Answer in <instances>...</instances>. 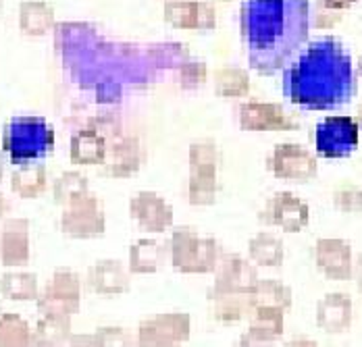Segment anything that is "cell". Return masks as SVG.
Instances as JSON below:
<instances>
[{
	"instance_id": "cell-1",
	"label": "cell",
	"mask_w": 362,
	"mask_h": 347,
	"mask_svg": "<svg viewBox=\"0 0 362 347\" xmlns=\"http://www.w3.org/2000/svg\"><path fill=\"white\" fill-rule=\"evenodd\" d=\"M310 32V0H244L240 35L258 75L286 69Z\"/></svg>"
},
{
	"instance_id": "cell-2",
	"label": "cell",
	"mask_w": 362,
	"mask_h": 347,
	"mask_svg": "<svg viewBox=\"0 0 362 347\" xmlns=\"http://www.w3.org/2000/svg\"><path fill=\"white\" fill-rule=\"evenodd\" d=\"M356 81L358 73L348 48L335 37H319L286 65L281 90L291 105L329 110L354 98Z\"/></svg>"
},
{
	"instance_id": "cell-3",
	"label": "cell",
	"mask_w": 362,
	"mask_h": 347,
	"mask_svg": "<svg viewBox=\"0 0 362 347\" xmlns=\"http://www.w3.org/2000/svg\"><path fill=\"white\" fill-rule=\"evenodd\" d=\"M54 148V129L42 117H19L4 125L2 150L15 165L34 163Z\"/></svg>"
},
{
	"instance_id": "cell-4",
	"label": "cell",
	"mask_w": 362,
	"mask_h": 347,
	"mask_svg": "<svg viewBox=\"0 0 362 347\" xmlns=\"http://www.w3.org/2000/svg\"><path fill=\"white\" fill-rule=\"evenodd\" d=\"M223 247L215 237L200 235L194 227H175L169 242V258L175 273L209 275L215 273Z\"/></svg>"
},
{
	"instance_id": "cell-5",
	"label": "cell",
	"mask_w": 362,
	"mask_h": 347,
	"mask_svg": "<svg viewBox=\"0 0 362 347\" xmlns=\"http://www.w3.org/2000/svg\"><path fill=\"white\" fill-rule=\"evenodd\" d=\"M189 179H187V200L192 206H211L218 196V169L221 150L215 141L202 139L189 146L187 154Z\"/></svg>"
},
{
	"instance_id": "cell-6",
	"label": "cell",
	"mask_w": 362,
	"mask_h": 347,
	"mask_svg": "<svg viewBox=\"0 0 362 347\" xmlns=\"http://www.w3.org/2000/svg\"><path fill=\"white\" fill-rule=\"evenodd\" d=\"M61 231L69 240H96L107 231V214L103 200L88 192L77 196L61 214Z\"/></svg>"
},
{
	"instance_id": "cell-7",
	"label": "cell",
	"mask_w": 362,
	"mask_h": 347,
	"mask_svg": "<svg viewBox=\"0 0 362 347\" xmlns=\"http://www.w3.org/2000/svg\"><path fill=\"white\" fill-rule=\"evenodd\" d=\"M315 150L323 158H346L358 148L361 127L352 117H327L315 127Z\"/></svg>"
},
{
	"instance_id": "cell-8",
	"label": "cell",
	"mask_w": 362,
	"mask_h": 347,
	"mask_svg": "<svg viewBox=\"0 0 362 347\" xmlns=\"http://www.w3.org/2000/svg\"><path fill=\"white\" fill-rule=\"evenodd\" d=\"M36 304L40 314H77L81 310V277L69 269L57 271L50 283L40 291Z\"/></svg>"
},
{
	"instance_id": "cell-9",
	"label": "cell",
	"mask_w": 362,
	"mask_h": 347,
	"mask_svg": "<svg viewBox=\"0 0 362 347\" xmlns=\"http://www.w3.org/2000/svg\"><path fill=\"white\" fill-rule=\"evenodd\" d=\"M192 335V318L185 312L154 314L140 320L136 343L144 347L180 346Z\"/></svg>"
},
{
	"instance_id": "cell-10",
	"label": "cell",
	"mask_w": 362,
	"mask_h": 347,
	"mask_svg": "<svg viewBox=\"0 0 362 347\" xmlns=\"http://www.w3.org/2000/svg\"><path fill=\"white\" fill-rule=\"evenodd\" d=\"M267 169L277 179L308 181L319 173V163H317L315 154L310 150H306L302 143L284 141L271 150V154L267 158Z\"/></svg>"
},
{
	"instance_id": "cell-11",
	"label": "cell",
	"mask_w": 362,
	"mask_h": 347,
	"mask_svg": "<svg viewBox=\"0 0 362 347\" xmlns=\"http://www.w3.org/2000/svg\"><path fill=\"white\" fill-rule=\"evenodd\" d=\"M258 220L262 225L279 227L286 233H298L310 220V206L291 192H277L258 212Z\"/></svg>"
},
{
	"instance_id": "cell-12",
	"label": "cell",
	"mask_w": 362,
	"mask_h": 347,
	"mask_svg": "<svg viewBox=\"0 0 362 347\" xmlns=\"http://www.w3.org/2000/svg\"><path fill=\"white\" fill-rule=\"evenodd\" d=\"M238 123L244 131H293L300 123L284 105L248 100L238 108Z\"/></svg>"
},
{
	"instance_id": "cell-13",
	"label": "cell",
	"mask_w": 362,
	"mask_h": 347,
	"mask_svg": "<svg viewBox=\"0 0 362 347\" xmlns=\"http://www.w3.org/2000/svg\"><path fill=\"white\" fill-rule=\"evenodd\" d=\"M32 258V223L23 216L0 225V264L6 269L28 266Z\"/></svg>"
},
{
	"instance_id": "cell-14",
	"label": "cell",
	"mask_w": 362,
	"mask_h": 347,
	"mask_svg": "<svg viewBox=\"0 0 362 347\" xmlns=\"http://www.w3.org/2000/svg\"><path fill=\"white\" fill-rule=\"evenodd\" d=\"M163 19L175 30L209 32L217 28V11L206 0H167Z\"/></svg>"
},
{
	"instance_id": "cell-15",
	"label": "cell",
	"mask_w": 362,
	"mask_h": 347,
	"mask_svg": "<svg viewBox=\"0 0 362 347\" xmlns=\"http://www.w3.org/2000/svg\"><path fill=\"white\" fill-rule=\"evenodd\" d=\"M129 216L146 233H165L173 227V206L156 192H138L129 200Z\"/></svg>"
},
{
	"instance_id": "cell-16",
	"label": "cell",
	"mask_w": 362,
	"mask_h": 347,
	"mask_svg": "<svg viewBox=\"0 0 362 347\" xmlns=\"http://www.w3.org/2000/svg\"><path fill=\"white\" fill-rule=\"evenodd\" d=\"M315 262L327 278L348 281L354 271L352 245L339 237H321L315 243Z\"/></svg>"
},
{
	"instance_id": "cell-17",
	"label": "cell",
	"mask_w": 362,
	"mask_h": 347,
	"mask_svg": "<svg viewBox=\"0 0 362 347\" xmlns=\"http://www.w3.org/2000/svg\"><path fill=\"white\" fill-rule=\"evenodd\" d=\"M256 281H258V273L252 260L240 254H221L217 269H215V283L211 289L250 291Z\"/></svg>"
},
{
	"instance_id": "cell-18",
	"label": "cell",
	"mask_w": 362,
	"mask_h": 347,
	"mask_svg": "<svg viewBox=\"0 0 362 347\" xmlns=\"http://www.w3.org/2000/svg\"><path fill=\"white\" fill-rule=\"evenodd\" d=\"M86 283L98 295H121L132 289V271L121 260L103 258L90 266Z\"/></svg>"
},
{
	"instance_id": "cell-19",
	"label": "cell",
	"mask_w": 362,
	"mask_h": 347,
	"mask_svg": "<svg viewBox=\"0 0 362 347\" xmlns=\"http://www.w3.org/2000/svg\"><path fill=\"white\" fill-rule=\"evenodd\" d=\"M317 327L329 335H339L350 329L354 318V304L352 298L344 291L325 293L315 310Z\"/></svg>"
},
{
	"instance_id": "cell-20",
	"label": "cell",
	"mask_w": 362,
	"mask_h": 347,
	"mask_svg": "<svg viewBox=\"0 0 362 347\" xmlns=\"http://www.w3.org/2000/svg\"><path fill=\"white\" fill-rule=\"evenodd\" d=\"M206 302H209V314L213 320L221 324H233L244 318H250L254 312L252 289L250 291H217L209 289L206 291Z\"/></svg>"
},
{
	"instance_id": "cell-21",
	"label": "cell",
	"mask_w": 362,
	"mask_h": 347,
	"mask_svg": "<svg viewBox=\"0 0 362 347\" xmlns=\"http://www.w3.org/2000/svg\"><path fill=\"white\" fill-rule=\"evenodd\" d=\"M284 314L286 310L279 308H254L250 314V322L246 333L242 335V346H260V343H273L284 335Z\"/></svg>"
},
{
	"instance_id": "cell-22",
	"label": "cell",
	"mask_w": 362,
	"mask_h": 347,
	"mask_svg": "<svg viewBox=\"0 0 362 347\" xmlns=\"http://www.w3.org/2000/svg\"><path fill=\"white\" fill-rule=\"evenodd\" d=\"M107 139L98 129H79L73 134L69 156L73 165L79 167H100L107 160Z\"/></svg>"
},
{
	"instance_id": "cell-23",
	"label": "cell",
	"mask_w": 362,
	"mask_h": 347,
	"mask_svg": "<svg viewBox=\"0 0 362 347\" xmlns=\"http://www.w3.org/2000/svg\"><path fill=\"white\" fill-rule=\"evenodd\" d=\"M142 167V146L136 138H123L109 148L105 160V175L109 177H132Z\"/></svg>"
},
{
	"instance_id": "cell-24",
	"label": "cell",
	"mask_w": 362,
	"mask_h": 347,
	"mask_svg": "<svg viewBox=\"0 0 362 347\" xmlns=\"http://www.w3.org/2000/svg\"><path fill=\"white\" fill-rule=\"evenodd\" d=\"M169 254V245L152 237H142L129 247V264L132 275H152L156 273Z\"/></svg>"
},
{
	"instance_id": "cell-25",
	"label": "cell",
	"mask_w": 362,
	"mask_h": 347,
	"mask_svg": "<svg viewBox=\"0 0 362 347\" xmlns=\"http://www.w3.org/2000/svg\"><path fill=\"white\" fill-rule=\"evenodd\" d=\"M57 23L54 6L44 0H25L19 4V30L25 35L40 37Z\"/></svg>"
},
{
	"instance_id": "cell-26",
	"label": "cell",
	"mask_w": 362,
	"mask_h": 347,
	"mask_svg": "<svg viewBox=\"0 0 362 347\" xmlns=\"http://www.w3.org/2000/svg\"><path fill=\"white\" fill-rule=\"evenodd\" d=\"M46 187H48V171L42 163L19 165V169H15L11 175V189L23 200L40 198L46 192Z\"/></svg>"
},
{
	"instance_id": "cell-27",
	"label": "cell",
	"mask_w": 362,
	"mask_h": 347,
	"mask_svg": "<svg viewBox=\"0 0 362 347\" xmlns=\"http://www.w3.org/2000/svg\"><path fill=\"white\" fill-rule=\"evenodd\" d=\"M248 258L256 266L279 269L286 260V245L277 235L260 231L248 242Z\"/></svg>"
},
{
	"instance_id": "cell-28",
	"label": "cell",
	"mask_w": 362,
	"mask_h": 347,
	"mask_svg": "<svg viewBox=\"0 0 362 347\" xmlns=\"http://www.w3.org/2000/svg\"><path fill=\"white\" fill-rule=\"evenodd\" d=\"M0 295L8 302H34L40 295L37 275L28 271H8L0 277Z\"/></svg>"
},
{
	"instance_id": "cell-29",
	"label": "cell",
	"mask_w": 362,
	"mask_h": 347,
	"mask_svg": "<svg viewBox=\"0 0 362 347\" xmlns=\"http://www.w3.org/2000/svg\"><path fill=\"white\" fill-rule=\"evenodd\" d=\"M71 316L42 314L34 327V346H61L71 339Z\"/></svg>"
},
{
	"instance_id": "cell-30",
	"label": "cell",
	"mask_w": 362,
	"mask_h": 347,
	"mask_svg": "<svg viewBox=\"0 0 362 347\" xmlns=\"http://www.w3.org/2000/svg\"><path fill=\"white\" fill-rule=\"evenodd\" d=\"M254 308H291V289L277 278H258L252 287Z\"/></svg>"
},
{
	"instance_id": "cell-31",
	"label": "cell",
	"mask_w": 362,
	"mask_h": 347,
	"mask_svg": "<svg viewBox=\"0 0 362 347\" xmlns=\"http://www.w3.org/2000/svg\"><path fill=\"white\" fill-rule=\"evenodd\" d=\"M215 94L221 98H246L250 94V73L242 67H221L215 71Z\"/></svg>"
},
{
	"instance_id": "cell-32",
	"label": "cell",
	"mask_w": 362,
	"mask_h": 347,
	"mask_svg": "<svg viewBox=\"0 0 362 347\" xmlns=\"http://www.w3.org/2000/svg\"><path fill=\"white\" fill-rule=\"evenodd\" d=\"M34 346V329L15 312L0 314V347Z\"/></svg>"
},
{
	"instance_id": "cell-33",
	"label": "cell",
	"mask_w": 362,
	"mask_h": 347,
	"mask_svg": "<svg viewBox=\"0 0 362 347\" xmlns=\"http://www.w3.org/2000/svg\"><path fill=\"white\" fill-rule=\"evenodd\" d=\"M88 192H90L88 177L79 171H65L52 183V196L59 206H67L77 196H83Z\"/></svg>"
},
{
	"instance_id": "cell-34",
	"label": "cell",
	"mask_w": 362,
	"mask_h": 347,
	"mask_svg": "<svg viewBox=\"0 0 362 347\" xmlns=\"http://www.w3.org/2000/svg\"><path fill=\"white\" fill-rule=\"evenodd\" d=\"M333 206L341 212H362V187L354 183H346L339 185L337 189H333Z\"/></svg>"
},
{
	"instance_id": "cell-35",
	"label": "cell",
	"mask_w": 362,
	"mask_h": 347,
	"mask_svg": "<svg viewBox=\"0 0 362 347\" xmlns=\"http://www.w3.org/2000/svg\"><path fill=\"white\" fill-rule=\"evenodd\" d=\"M180 86L183 90H196L206 83L209 79V69L204 61H183L180 67Z\"/></svg>"
},
{
	"instance_id": "cell-36",
	"label": "cell",
	"mask_w": 362,
	"mask_h": 347,
	"mask_svg": "<svg viewBox=\"0 0 362 347\" xmlns=\"http://www.w3.org/2000/svg\"><path fill=\"white\" fill-rule=\"evenodd\" d=\"M134 337L123 327H103L92 333V346H132Z\"/></svg>"
},
{
	"instance_id": "cell-37",
	"label": "cell",
	"mask_w": 362,
	"mask_h": 347,
	"mask_svg": "<svg viewBox=\"0 0 362 347\" xmlns=\"http://www.w3.org/2000/svg\"><path fill=\"white\" fill-rule=\"evenodd\" d=\"M341 21V13L335 8H329L323 0L315 2V13H310V23L317 30H331Z\"/></svg>"
},
{
	"instance_id": "cell-38",
	"label": "cell",
	"mask_w": 362,
	"mask_h": 347,
	"mask_svg": "<svg viewBox=\"0 0 362 347\" xmlns=\"http://www.w3.org/2000/svg\"><path fill=\"white\" fill-rule=\"evenodd\" d=\"M329 8H335V11H339V13H344L346 8H350V6H354L356 4V0H323Z\"/></svg>"
},
{
	"instance_id": "cell-39",
	"label": "cell",
	"mask_w": 362,
	"mask_h": 347,
	"mask_svg": "<svg viewBox=\"0 0 362 347\" xmlns=\"http://www.w3.org/2000/svg\"><path fill=\"white\" fill-rule=\"evenodd\" d=\"M352 277L356 281V287H358V291L362 293V254L356 256V260H354V271H352Z\"/></svg>"
},
{
	"instance_id": "cell-40",
	"label": "cell",
	"mask_w": 362,
	"mask_h": 347,
	"mask_svg": "<svg viewBox=\"0 0 362 347\" xmlns=\"http://www.w3.org/2000/svg\"><path fill=\"white\" fill-rule=\"evenodd\" d=\"M11 208V204H8V200L4 198V194H0V218H4L6 216V212Z\"/></svg>"
},
{
	"instance_id": "cell-41",
	"label": "cell",
	"mask_w": 362,
	"mask_h": 347,
	"mask_svg": "<svg viewBox=\"0 0 362 347\" xmlns=\"http://www.w3.org/2000/svg\"><path fill=\"white\" fill-rule=\"evenodd\" d=\"M302 343H308V346H315V341H304V339H293V341H290V346H302Z\"/></svg>"
},
{
	"instance_id": "cell-42",
	"label": "cell",
	"mask_w": 362,
	"mask_h": 347,
	"mask_svg": "<svg viewBox=\"0 0 362 347\" xmlns=\"http://www.w3.org/2000/svg\"><path fill=\"white\" fill-rule=\"evenodd\" d=\"M2 175H4V158H2V154H0V179H2Z\"/></svg>"
},
{
	"instance_id": "cell-43",
	"label": "cell",
	"mask_w": 362,
	"mask_h": 347,
	"mask_svg": "<svg viewBox=\"0 0 362 347\" xmlns=\"http://www.w3.org/2000/svg\"><path fill=\"white\" fill-rule=\"evenodd\" d=\"M356 73H361L362 75V59H361V63H358V69H356Z\"/></svg>"
},
{
	"instance_id": "cell-44",
	"label": "cell",
	"mask_w": 362,
	"mask_h": 347,
	"mask_svg": "<svg viewBox=\"0 0 362 347\" xmlns=\"http://www.w3.org/2000/svg\"><path fill=\"white\" fill-rule=\"evenodd\" d=\"M361 119H362V108H361Z\"/></svg>"
}]
</instances>
